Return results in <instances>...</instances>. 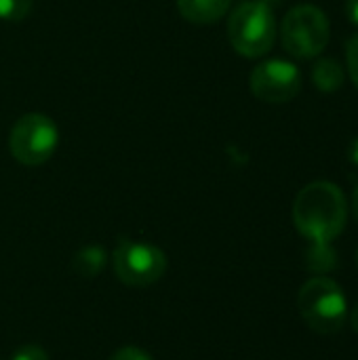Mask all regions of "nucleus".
I'll list each match as a JSON object with an SVG mask.
<instances>
[{
	"instance_id": "7",
	"label": "nucleus",
	"mask_w": 358,
	"mask_h": 360,
	"mask_svg": "<svg viewBox=\"0 0 358 360\" xmlns=\"http://www.w3.org/2000/svg\"><path fill=\"white\" fill-rule=\"evenodd\" d=\"M249 84L257 99L266 103H287L302 91V74L285 59H270L251 72Z\"/></svg>"
},
{
	"instance_id": "3",
	"label": "nucleus",
	"mask_w": 358,
	"mask_h": 360,
	"mask_svg": "<svg viewBox=\"0 0 358 360\" xmlns=\"http://www.w3.org/2000/svg\"><path fill=\"white\" fill-rule=\"evenodd\" d=\"M228 38L234 51L243 57L255 59L266 55L276 38L272 8L262 0H247L238 4L228 21Z\"/></svg>"
},
{
	"instance_id": "11",
	"label": "nucleus",
	"mask_w": 358,
	"mask_h": 360,
	"mask_svg": "<svg viewBox=\"0 0 358 360\" xmlns=\"http://www.w3.org/2000/svg\"><path fill=\"white\" fill-rule=\"evenodd\" d=\"M338 266V255L331 243H312L308 251V268L314 272H329Z\"/></svg>"
},
{
	"instance_id": "5",
	"label": "nucleus",
	"mask_w": 358,
	"mask_h": 360,
	"mask_svg": "<svg viewBox=\"0 0 358 360\" xmlns=\"http://www.w3.org/2000/svg\"><path fill=\"white\" fill-rule=\"evenodd\" d=\"M116 278L127 287H150L167 272V255L143 240H120L112 255Z\"/></svg>"
},
{
	"instance_id": "21",
	"label": "nucleus",
	"mask_w": 358,
	"mask_h": 360,
	"mask_svg": "<svg viewBox=\"0 0 358 360\" xmlns=\"http://www.w3.org/2000/svg\"><path fill=\"white\" fill-rule=\"evenodd\" d=\"M357 264H358V253H357Z\"/></svg>"
},
{
	"instance_id": "13",
	"label": "nucleus",
	"mask_w": 358,
	"mask_h": 360,
	"mask_svg": "<svg viewBox=\"0 0 358 360\" xmlns=\"http://www.w3.org/2000/svg\"><path fill=\"white\" fill-rule=\"evenodd\" d=\"M346 61H348V74L358 89V34H354L346 44Z\"/></svg>"
},
{
	"instance_id": "12",
	"label": "nucleus",
	"mask_w": 358,
	"mask_h": 360,
	"mask_svg": "<svg viewBox=\"0 0 358 360\" xmlns=\"http://www.w3.org/2000/svg\"><path fill=\"white\" fill-rule=\"evenodd\" d=\"M34 0H0V19L2 21H21L27 17Z\"/></svg>"
},
{
	"instance_id": "10",
	"label": "nucleus",
	"mask_w": 358,
	"mask_h": 360,
	"mask_svg": "<svg viewBox=\"0 0 358 360\" xmlns=\"http://www.w3.org/2000/svg\"><path fill=\"white\" fill-rule=\"evenodd\" d=\"M103 266H106V251L97 245L82 247L72 259V270L80 278H95L103 270Z\"/></svg>"
},
{
	"instance_id": "4",
	"label": "nucleus",
	"mask_w": 358,
	"mask_h": 360,
	"mask_svg": "<svg viewBox=\"0 0 358 360\" xmlns=\"http://www.w3.org/2000/svg\"><path fill=\"white\" fill-rule=\"evenodd\" d=\"M283 46L289 55L300 59L317 57L329 44V21L314 4L293 6L281 25Z\"/></svg>"
},
{
	"instance_id": "2",
	"label": "nucleus",
	"mask_w": 358,
	"mask_h": 360,
	"mask_svg": "<svg viewBox=\"0 0 358 360\" xmlns=\"http://www.w3.org/2000/svg\"><path fill=\"white\" fill-rule=\"evenodd\" d=\"M298 310L306 325L323 335L338 333L348 319L344 291L329 276H314L300 289Z\"/></svg>"
},
{
	"instance_id": "19",
	"label": "nucleus",
	"mask_w": 358,
	"mask_h": 360,
	"mask_svg": "<svg viewBox=\"0 0 358 360\" xmlns=\"http://www.w3.org/2000/svg\"><path fill=\"white\" fill-rule=\"evenodd\" d=\"M352 211H354V217L358 221V186L354 188V194H352Z\"/></svg>"
},
{
	"instance_id": "6",
	"label": "nucleus",
	"mask_w": 358,
	"mask_h": 360,
	"mask_svg": "<svg viewBox=\"0 0 358 360\" xmlns=\"http://www.w3.org/2000/svg\"><path fill=\"white\" fill-rule=\"evenodd\" d=\"M59 131L57 124L44 114H25L21 116L11 131L8 148L17 162L25 167L44 165L57 150Z\"/></svg>"
},
{
	"instance_id": "15",
	"label": "nucleus",
	"mask_w": 358,
	"mask_h": 360,
	"mask_svg": "<svg viewBox=\"0 0 358 360\" xmlns=\"http://www.w3.org/2000/svg\"><path fill=\"white\" fill-rule=\"evenodd\" d=\"M110 360H154L146 350L137 348V346H124V348H118L112 359Z\"/></svg>"
},
{
	"instance_id": "14",
	"label": "nucleus",
	"mask_w": 358,
	"mask_h": 360,
	"mask_svg": "<svg viewBox=\"0 0 358 360\" xmlns=\"http://www.w3.org/2000/svg\"><path fill=\"white\" fill-rule=\"evenodd\" d=\"M11 360H49V354L36 344H27V346H21Z\"/></svg>"
},
{
	"instance_id": "16",
	"label": "nucleus",
	"mask_w": 358,
	"mask_h": 360,
	"mask_svg": "<svg viewBox=\"0 0 358 360\" xmlns=\"http://www.w3.org/2000/svg\"><path fill=\"white\" fill-rule=\"evenodd\" d=\"M346 15L354 25H358V0H346Z\"/></svg>"
},
{
	"instance_id": "18",
	"label": "nucleus",
	"mask_w": 358,
	"mask_h": 360,
	"mask_svg": "<svg viewBox=\"0 0 358 360\" xmlns=\"http://www.w3.org/2000/svg\"><path fill=\"white\" fill-rule=\"evenodd\" d=\"M350 327L358 333V304L352 308V312H350Z\"/></svg>"
},
{
	"instance_id": "1",
	"label": "nucleus",
	"mask_w": 358,
	"mask_h": 360,
	"mask_svg": "<svg viewBox=\"0 0 358 360\" xmlns=\"http://www.w3.org/2000/svg\"><path fill=\"white\" fill-rule=\"evenodd\" d=\"M348 217L344 192L331 181H312L293 202V224L310 243H333Z\"/></svg>"
},
{
	"instance_id": "17",
	"label": "nucleus",
	"mask_w": 358,
	"mask_h": 360,
	"mask_svg": "<svg viewBox=\"0 0 358 360\" xmlns=\"http://www.w3.org/2000/svg\"><path fill=\"white\" fill-rule=\"evenodd\" d=\"M348 158H350V162L358 169V137H354L350 141V146H348Z\"/></svg>"
},
{
	"instance_id": "20",
	"label": "nucleus",
	"mask_w": 358,
	"mask_h": 360,
	"mask_svg": "<svg viewBox=\"0 0 358 360\" xmlns=\"http://www.w3.org/2000/svg\"><path fill=\"white\" fill-rule=\"evenodd\" d=\"M262 2H266V4L270 6V0H262ZM272 2H276V0H272Z\"/></svg>"
},
{
	"instance_id": "8",
	"label": "nucleus",
	"mask_w": 358,
	"mask_h": 360,
	"mask_svg": "<svg viewBox=\"0 0 358 360\" xmlns=\"http://www.w3.org/2000/svg\"><path fill=\"white\" fill-rule=\"evenodd\" d=\"M232 0H177V8L184 19L192 23H215L228 11Z\"/></svg>"
},
{
	"instance_id": "9",
	"label": "nucleus",
	"mask_w": 358,
	"mask_h": 360,
	"mask_svg": "<svg viewBox=\"0 0 358 360\" xmlns=\"http://www.w3.org/2000/svg\"><path fill=\"white\" fill-rule=\"evenodd\" d=\"M344 68L335 59H321L312 68V82L323 93H335L344 84Z\"/></svg>"
}]
</instances>
